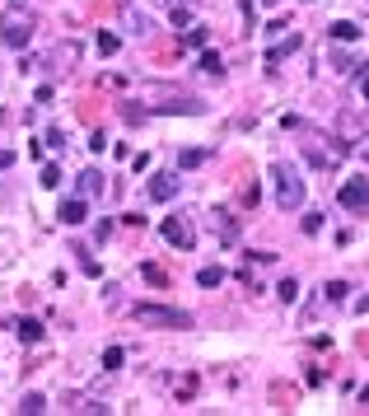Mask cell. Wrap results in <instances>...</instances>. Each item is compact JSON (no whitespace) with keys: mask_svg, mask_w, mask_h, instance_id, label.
Returning a JSON list of instances; mask_svg holds the SVG:
<instances>
[{"mask_svg":"<svg viewBox=\"0 0 369 416\" xmlns=\"http://www.w3.org/2000/svg\"><path fill=\"white\" fill-rule=\"evenodd\" d=\"M84 215H89V197H66L61 201V220L66 225H84Z\"/></svg>","mask_w":369,"mask_h":416,"instance_id":"cell-9","label":"cell"},{"mask_svg":"<svg viewBox=\"0 0 369 416\" xmlns=\"http://www.w3.org/2000/svg\"><path fill=\"white\" fill-rule=\"evenodd\" d=\"M136 323H145V328H192V313L183 309H164V304H136Z\"/></svg>","mask_w":369,"mask_h":416,"instance_id":"cell-3","label":"cell"},{"mask_svg":"<svg viewBox=\"0 0 369 416\" xmlns=\"http://www.w3.org/2000/svg\"><path fill=\"white\" fill-rule=\"evenodd\" d=\"M99 192H103V173L99 169H84L79 173V197H99Z\"/></svg>","mask_w":369,"mask_h":416,"instance_id":"cell-14","label":"cell"},{"mask_svg":"<svg viewBox=\"0 0 369 416\" xmlns=\"http://www.w3.org/2000/svg\"><path fill=\"white\" fill-rule=\"evenodd\" d=\"M196 286H201V290L225 286V267H201V271H196Z\"/></svg>","mask_w":369,"mask_h":416,"instance_id":"cell-16","label":"cell"},{"mask_svg":"<svg viewBox=\"0 0 369 416\" xmlns=\"http://www.w3.org/2000/svg\"><path fill=\"white\" fill-rule=\"evenodd\" d=\"M318 230H322V215H318V210L314 215H304V234H318Z\"/></svg>","mask_w":369,"mask_h":416,"instance_id":"cell-27","label":"cell"},{"mask_svg":"<svg viewBox=\"0 0 369 416\" xmlns=\"http://www.w3.org/2000/svg\"><path fill=\"white\" fill-rule=\"evenodd\" d=\"M122 10H127V24H131L136 33H150V19H145V14H136L131 5H122Z\"/></svg>","mask_w":369,"mask_h":416,"instance_id":"cell-24","label":"cell"},{"mask_svg":"<svg viewBox=\"0 0 369 416\" xmlns=\"http://www.w3.org/2000/svg\"><path fill=\"white\" fill-rule=\"evenodd\" d=\"M215 230H220L225 243H238V220L229 215V210H215Z\"/></svg>","mask_w":369,"mask_h":416,"instance_id":"cell-13","label":"cell"},{"mask_svg":"<svg viewBox=\"0 0 369 416\" xmlns=\"http://www.w3.org/2000/svg\"><path fill=\"white\" fill-rule=\"evenodd\" d=\"M187 24H192V14H187L183 5H178V10H173V28H187Z\"/></svg>","mask_w":369,"mask_h":416,"instance_id":"cell-28","label":"cell"},{"mask_svg":"<svg viewBox=\"0 0 369 416\" xmlns=\"http://www.w3.org/2000/svg\"><path fill=\"white\" fill-rule=\"evenodd\" d=\"M42 66H47L52 75H66V71H75V66H79V42H75V38H66V42H56L52 52L42 56Z\"/></svg>","mask_w":369,"mask_h":416,"instance_id":"cell-5","label":"cell"},{"mask_svg":"<svg viewBox=\"0 0 369 416\" xmlns=\"http://www.w3.org/2000/svg\"><path fill=\"white\" fill-rule=\"evenodd\" d=\"M360 89H365V99H369V66H365V75H360Z\"/></svg>","mask_w":369,"mask_h":416,"instance_id":"cell-31","label":"cell"},{"mask_svg":"<svg viewBox=\"0 0 369 416\" xmlns=\"http://www.w3.org/2000/svg\"><path fill=\"white\" fill-rule=\"evenodd\" d=\"M122 360H127L122 346H107V351H103V369H122Z\"/></svg>","mask_w":369,"mask_h":416,"instance_id":"cell-22","label":"cell"},{"mask_svg":"<svg viewBox=\"0 0 369 416\" xmlns=\"http://www.w3.org/2000/svg\"><path fill=\"white\" fill-rule=\"evenodd\" d=\"M201 71H206L211 79H220V75H225V61H220L215 52H206V56H201Z\"/></svg>","mask_w":369,"mask_h":416,"instance_id":"cell-20","label":"cell"},{"mask_svg":"<svg viewBox=\"0 0 369 416\" xmlns=\"http://www.w3.org/2000/svg\"><path fill=\"white\" fill-rule=\"evenodd\" d=\"M337 201H342L346 210H369V178H351V182H342Z\"/></svg>","mask_w":369,"mask_h":416,"instance_id":"cell-6","label":"cell"},{"mask_svg":"<svg viewBox=\"0 0 369 416\" xmlns=\"http://www.w3.org/2000/svg\"><path fill=\"white\" fill-rule=\"evenodd\" d=\"M19 412L24 416H42L47 412V397H42V393H24V397H19Z\"/></svg>","mask_w":369,"mask_h":416,"instance_id":"cell-17","label":"cell"},{"mask_svg":"<svg viewBox=\"0 0 369 416\" xmlns=\"http://www.w3.org/2000/svg\"><path fill=\"white\" fill-rule=\"evenodd\" d=\"M107 234H112V220H99V225H94V238H99V243H103Z\"/></svg>","mask_w":369,"mask_h":416,"instance_id":"cell-29","label":"cell"},{"mask_svg":"<svg viewBox=\"0 0 369 416\" xmlns=\"http://www.w3.org/2000/svg\"><path fill=\"white\" fill-rule=\"evenodd\" d=\"M299 47H304V38H299V33H290L285 42H276V47L266 52V66H281V61H285L290 52H299Z\"/></svg>","mask_w":369,"mask_h":416,"instance_id":"cell-10","label":"cell"},{"mask_svg":"<svg viewBox=\"0 0 369 416\" xmlns=\"http://www.w3.org/2000/svg\"><path fill=\"white\" fill-rule=\"evenodd\" d=\"M42 187H61V169L56 164H42Z\"/></svg>","mask_w":369,"mask_h":416,"instance_id":"cell-25","label":"cell"},{"mask_svg":"<svg viewBox=\"0 0 369 416\" xmlns=\"http://www.w3.org/2000/svg\"><path fill=\"white\" fill-rule=\"evenodd\" d=\"M14 337L28 341V346H33V341H42V323H33V318H19V323H14Z\"/></svg>","mask_w":369,"mask_h":416,"instance_id":"cell-15","label":"cell"},{"mask_svg":"<svg viewBox=\"0 0 369 416\" xmlns=\"http://www.w3.org/2000/svg\"><path fill=\"white\" fill-rule=\"evenodd\" d=\"M327 33H332V38H337V42H355V38H360V28L351 24V19H337V24L327 28Z\"/></svg>","mask_w":369,"mask_h":416,"instance_id":"cell-18","label":"cell"},{"mask_svg":"<svg viewBox=\"0 0 369 416\" xmlns=\"http://www.w3.org/2000/svg\"><path fill=\"white\" fill-rule=\"evenodd\" d=\"M155 112H187V117H196V112H206V103H201V99H168V103L155 108Z\"/></svg>","mask_w":369,"mask_h":416,"instance_id":"cell-12","label":"cell"},{"mask_svg":"<svg viewBox=\"0 0 369 416\" xmlns=\"http://www.w3.org/2000/svg\"><path fill=\"white\" fill-rule=\"evenodd\" d=\"M5 169H14V150H0V173Z\"/></svg>","mask_w":369,"mask_h":416,"instance_id":"cell-30","label":"cell"},{"mask_svg":"<svg viewBox=\"0 0 369 416\" xmlns=\"http://www.w3.org/2000/svg\"><path fill=\"white\" fill-rule=\"evenodd\" d=\"M117 47H122V38H117V33H99V56H112Z\"/></svg>","mask_w":369,"mask_h":416,"instance_id":"cell-21","label":"cell"},{"mask_svg":"<svg viewBox=\"0 0 369 416\" xmlns=\"http://www.w3.org/2000/svg\"><path fill=\"white\" fill-rule=\"evenodd\" d=\"M183 42H187V47H206V28H187Z\"/></svg>","mask_w":369,"mask_h":416,"instance_id":"cell-26","label":"cell"},{"mask_svg":"<svg viewBox=\"0 0 369 416\" xmlns=\"http://www.w3.org/2000/svg\"><path fill=\"white\" fill-rule=\"evenodd\" d=\"M266 5H281V0H266Z\"/></svg>","mask_w":369,"mask_h":416,"instance_id":"cell-32","label":"cell"},{"mask_svg":"<svg viewBox=\"0 0 369 416\" xmlns=\"http://www.w3.org/2000/svg\"><path fill=\"white\" fill-rule=\"evenodd\" d=\"M276 295H281V299H285V304H294V299H299V281H294V276H285V281H281V290H276Z\"/></svg>","mask_w":369,"mask_h":416,"instance_id":"cell-23","label":"cell"},{"mask_svg":"<svg viewBox=\"0 0 369 416\" xmlns=\"http://www.w3.org/2000/svg\"><path fill=\"white\" fill-rule=\"evenodd\" d=\"M271 178H276V206L281 210H299L304 206L309 187H304V178L294 173L290 164H271Z\"/></svg>","mask_w":369,"mask_h":416,"instance_id":"cell-2","label":"cell"},{"mask_svg":"<svg viewBox=\"0 0 369 416\" xmlns=\"http://www.w3.org/2000/svg\"><path fill=\"white\" fill-rule=\"evenodd\" d=\"M211 155H215L211 145H192V150H178V169H201V164H206Z\"/></svg>","mask_w":369,"mask_h":416,"instance_id":"cell-11","label":"cell"},{"mask_svg":"<svg viewBox=\"0 0 369 416\" xmlns=\"http://www.w3.org/2000/svg\"><path fill=\"white\" fill-rule=\"evenodd\" d=\"M346 150H351L346 140H309V145H304V159H309L314 169H337Z\"/></svg>","mask_w":369,"mask_h":416,"instance_id":"cell-4","label":"cell"},{"mask_svg":"<svg viewBox=\"0 0 369 416\" xmlns=\"http://www.w3.org/2000/svg\"><path fill=\"white\" fill-rule=\"evenodd\" d=\"M346 295H351V286H346V281H327V286H322V299H327V304H342Z\"/></svg>","mask_w":369,"mask_h":416,"instance_id":"cell-19","label":"cell"},{"mask_svg":"<svg viewBox=\"0 0 369 416\" xmlns=\"http://www.w3.org/2000/svg\"><path fill=\"white\" fill-rule=\"evenodd\" d=\"M178 187H183L178 173H155L150 187H145V197H150V201H173V197H178Z\"/></svg>","mask_w":369,"mask_h":416,"instance_id":"cell-8","label":"cell"},{"mask_svg":"<svg viewBox=\"0 0 369 416\" xmlns=\"http://www.w3.org/2000/svg\"><path fill=\"white\" fill-rule=\"evenodd\" d=\"M164 238H168L173 248H192V243H196V230H192V220H183V215H168V220H164Z\"/></svg>","mask_w":369,"mask_h":416,"instance_id":"cell-7","label":"cell"},{"mask_svg":"<svg viewBox=\"0 0 369 416\" xmlns=\"http://www.w3.org/2000/svg\"><path fill=\"white\" fill-rule=\"evenodd\" d=\"M28 38H33V14H28L24 5H10V10L0 14V42H5L10 52H24Z\"/></svg>","mask_w":369,"mask_h":416,"instance_id":"cell-1","label":"cell"}]
</instances>
